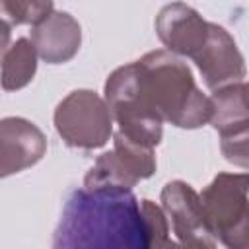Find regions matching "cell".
<instances>
[{
  "mask_svg": "<svg viewBox=\"0 0 249 249\" xmlns=\"http://www.w3.org/2000/svg\"><path fill=\"white\" fill-rule=\"evenodd\" d=\"M161 208L165 216L171 220L173 233L177 235L181 245L187 247H216V239L208 231L204 210L200 204L198 193L185 181L173 179L163 185Z\"/></svg>",
  "mask_w": 249,
  "mask_h": 249,
  "instance_id": "cell-8",
  "label": "cell"
},
{
  "mask_svg": "<svg viewBox=\"0 0 249 249\" xmlns=\"http://www.w3.org/2000/svg\"><path fill=\"white\" fill-rule=\"evenodd\" d=\"M56 249H148L140 200L126 189L84 187L70 193L54 230Z\"/></svg>",
  "mask_w": 249,
  "mask_h": 249,
  "instance_id": "cell-1",
  "label": "cell"
},
{
  "mask_svg": "<svg viewBox=\"0 0 249 249\" xmlns=\"http://www.w3.org/2000/svg\"><path fill=\"white\" fill-rule=\"evenodd\" d=\"M156 173L154 148L130 140L121 130L113 134V150L103 152L84 177V187H132Z\"/></svg>",
  "mask_w": 249,
  "mask_h": 249,
  "instance_id": "cell-6",
  "label": "cell"
},
{
  "mask_svg": "<svg viewBox=\"0 0 249 249\" xmlns=\"http://www.w3.org/2000/svg\"><path fill=\"white\" fill-rule=\"evenodd\" d=\"M134 62L140 91L163 123L191 130L210 121V97L198 89L191 68L177 54L160 49Z\"/></svg>",
  "mask_w": 249,
  "mask_h": 249,
  "instance_id": "cell-2",
  "label": "cell"
},
{
  "mask_svg": "<svg viewBox=\"0 0 249 249\" xmlns=\"http://www.w3.org/2000/svg\"><path fill=\"white\" fill-rule=\"evenodd\" d=\"M37 72V51L27 37L16 39L0 60V86L6 91H18L31 84Z\"/></svg>",
  "mask_w": 249,
  "mask_h": 249,
  "instance_id": "cell-13",
  "label": "cell"
},
{
  "mask_svg": "<svg viewBox=\"0 0 249 249\" xmlns=\"http://www.w3.org/2000/svg\"><path fill=\"white\" fill-rule=\"evenodd\" d=\"M191 60L196 64L206 88L212 91L228 84L241 82L247 72L245 58L233 37L228 33V29L212 21L208 25L204 45Z\"/></svg>",
  "mask_w": 249,
  "mask_h": 249,
  "instance_id": "cell-9",
  "label": "cell"
},
{
  "mask_svg": "<svg viewBox=\"0 0 249 249\" xmlns=\"http://www.w3.org/2000/svg\"><path fill=\"white\" fill-rule=\"evenodd\" d=\"M140 210L148 228V237H150V247H167L173 245L169 239V224L163 208H160L154 200L142 198L140 200Z\"/></svg>",
  "mask_w": 249,
  "mask_h": 249,
  "instance_id": "cell-15",
  "label": "cell"
},
{
  "mask_svg": "<svg viewBox=\"0 0 249 249\" xmlns=\"http://www.w3.org/2000/svg\"><path fill=\"white\" fill-rule=\"evenodd\" d=\"M208 25L210 21L183 2H171L156 16V33L165 51L187 58H193L204 45Z\"/></svg>",
  "mask_w": 249,
  "mask_h": 249,
  "instance_id": "cell-11",
  "label": "cell"
},
{
  "mask_svg": "<svg viewBox=\"0 0 249 249\" xmlns=\"http://www.w3.org/2000/svg\"><path fill=\"white\" fill-rule=\"evenodd\" d=\"M10 29L12 27L8 23L0 21V60H2L4 53H6V49L10 47Z\"/></svg>",
  "mask_w": 249,
  "mask_h": 249,
  "instance_id": "cell-16",
  "label": "cell"
},
{
  "mask_svg": "<svg viewBox=\"0 0 249 249\" xmlns=\"http://www.w3.org/2000/svg\"><path fill=\"white\" fill-rule=\"evenodd\" d=\"M103 93L113 121L124 136L150 148H156L161 142L163 121L140 91L136 62L115 68L105 82Z\"/></svg>",
  "mask_w": 249,
  "mask_h": 249,
  "instance_id": "cell-4",
  "label": "cell"
},
{
  "mask_svg": "<svg viewBox=\"0 0 249 249\" xmlns=\"http://www.w3.org/2000/svg\"><path fill=\"white\" fill-rule=\"evenodd\" d=\"M58 136L70 148L95 150L113 136V115L107 101L93 89L70 91L53 115Z\"/></svg>",
  "mask_w": 249,
  "mask_h": 249,
  "instance_id": "cell-5",
  "label": "cell"
},
{
  "mask_svg": "<svg viewBox=\"0 0 249 249\" xmlns=\"http://www.w3.org/2000/svg\"><path fill=\"white\" fill-rule=\"evenodd\" d=\"M212 115L210 124L220 134V148L228 161L247 169V86L245 82H233L214 89L210 95Z\"/></svg>",
  "mask_w": 249,
  "mask_h": 249,
  "instance_id": "cell-7",
  "label": "cell"
},
{
  "mask_svg": "<svg viewBox=\"0 0 249 249\" xmlns=\"http://www.w3.org/2000/svg\"><path fill=\"white\" fill-rule=\"evenodd\" d=\"M249 175L218 173L198 195L208 231L230 249H249Z\"/></svg>",
  "mask_w": 249,
  "mask_h": 249,
  "instance_id": "cell-3",
  "label": "cell"
},
{
  "mask_svg": "<svg viewBox=\"0 0 249 249\" xmlns=\"http://www.w3.org/2000/svg\"><path fill=\"white\" fill-rule=\"evenodd\" d=\"M47 152L43 130L23 117L0 119V179L33 167Z\"/></svg>",
  "mask_w": 249,
  "mask_h": 249,
  "instance_id": "cell-10",
  "label": "cell"
},
{
  "mask_svg": "<svg viewBox=\"0 0 249 249\" xmlns=\"http://www.w3.org/2000/svg\"><path fill=\"white\" fill-rule=\"evenodd\" d=\"M54 0H0V21L14 25H35L53 12Z\"/></svg>",
  "mask_w": 249,
  "mask_h": 249,
  "instance_id": "cell-14",
  "label": "cell"
},
{
  "mask_svg": "<svg viewBox=\"0 0 249 249\" xmlns=\"http://www.w3.org/2000/svg\"><path fill=\"white\" fill-rule=\"evenodd\" d=\"M31 43L37 56L47 64H64L72 60L82 45V27L68 12H51L33 25Z\"/></svg>",
  "mask_w": 249,
  "mask_h": 249,
  "instance_id": "cell-12",
  "label": "cell"
}]
</instances>
